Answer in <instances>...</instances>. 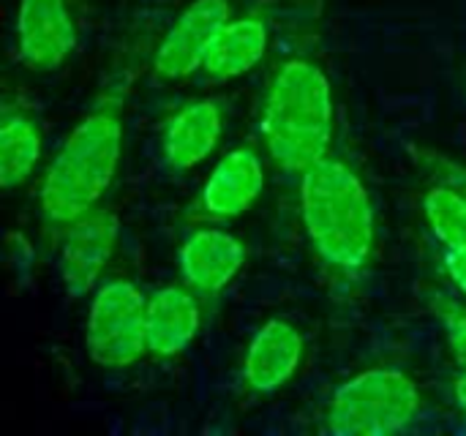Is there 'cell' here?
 <instances>
[{
  "label": "cell",
  "instance_id": "cell-12",
  "mask_svg": "<svg viewBox=\"0 0 466 436\" xmlns=\"http://www.w3.org/2000/svg\"><path fill=\"white\" fill-rule=\"evenodd\" d=\"M273 19L276 14L268 0L246 8L243 14H235L216 38L202 74L210 82H232L262 66L273 44Z\"/></svg>",
  "mask_w": 466,
  "mask_h": 436
},
{
  "label": "cell",
  "instance_id": "cell-8",
  "mask_svg": "<svg viewBox=\"0 0 466 436\" xmlns=\"http://www.w3.org/2000/svg\"><path fill=\"white\" fill-rule=\"evenodd\" d=\"M265 183L268 175L259 150L254 145L232 147L218 158V164L202 183L199 197L188 208V221L216 224L243 216L259 202Z\"/></svg>",
  "mask_w": 466,
  "mask_h": 436
},
{
  "label": "cell",
  "instance_id": "cell-11",
  "mask_svg": "<svg viewBox=\"0 0 466 436\" xmlns=\"http://www.w3.org/2000/svg\"><path fill=\"white\" fill-rule=\"evenodd\" d=\"M248 259L246 243L213 224L197 227L177 251L183 284L202 300H216L243 270Z\"/></svg>",
  "mask_w": 466,
  "mask_h": 436
},
{
  "label": "cell",
  "instance_id": "cell-3",
  "mask_svg": "<svg viewBox=\"0 0 466 436\" xmlns=\"http://www.w3.org/2000/svg\"><path fill=\"white\" fill-rule=\"evenodd\" d=\"M257 131L273 167L295 180L311 164L333 153V82L322 57L306 38L292 41L273 60L262 90Z\"/></svg>",
  "mask_w": 466,
  "mask_h": 436
},
{
  "label": "cell",
  "instance_id": "cell-15",
  "mask_svg": "<svg viewBox=\"0 0 466 436\" xmlns=\"http://www.w3.org/2000/svg\"><path fill=\"white\" fill-rule=\"evenodd\" d=\"M202 298L186 284H167L147 295V355L172 360L183 355L202 328Z\"/></svg>",
  "mask_w": 466,
  "mask_h": 436
},
{
  "label": "cell",
  "instance_id": "cell-6",
  "mask_svg": "<svg viewBox=\"0 0 466 436\" xmlns=\"http://www.w3.org/2000/svg\"><path fill=\"white\" fill-rule=\"evenodd\" d=\"M232 16L235 0H191L153 44V76L158 82H180L202 71L216 38Z\"/></svg>",
  "mask_w": 466,
  "mask_h": 436
},
{
  "label": "cell",
  "instance_id": "cell-16",
  "mask_svg": "<svg viewBox=\"0 0 466 436\" xmlns=\"http://www.w3.org/2000/svg\"><path fill=\"white\" fill-rule=\"evenodd\" d=\"M420 213L431 238L445 251L466 254V197L442 183H426L420 191Z\"/></svg>",
  "mask_w": 466,
  "mask_h": 436
},
{
  "label": "cell",
  "instance_id": "cell-13",
  "mask_svg": "<svg viewBox=\"0 0 466 436\" xmlns=\"http://www.w3.org/2000/svg\"><path fill=\"white\" fill-rule=\"evenodd\" d=\"M227 126L221 98H197L177 106L161 128V156L172 172H188L208 161Z\"/></svg>",
  "mask_w": 466,
  "mask_h": 436
},
{
  "label": "cell",
  "instance_id": "cell-7",
  "mask_svg": "<svg viewBox=\"0 0 466 436\" xmlns=\"http://www.w3.org/2000/svg\"><path fill=\"white\" fill-rule=\"evenodd\" d=\"M120 240V218L98 205L71 221L57 240V273L71 298H85L101 284Z\"/></svg>",
  "mask_w": 466,
  "mask_h": 436
},
{
  "label": "cell",
  "instance_id": "cell-17",
  "mask_svg": "<svg viewBox=\"0 0 466 436\" xmlns=\"http://www.w3.org/2000/svg\"><path fill=\"white\" fill-rule=\"evenodd\" d=\"M423 303L434 314V319L440 322L453 360L461 369H466V298L464 295L456 298V295L437 289V287H426Z\"/></svg>",
  "mask_w": 466,
  "mask_h": 436
},
{
  "label": "cell",
  "instance_id": "cell-4",
  "mask_svg": "<svg viewBox=\"0 0 466 436\" xmlns=\"http://www.w3.org/2000/svg\"><path fill=\"white\" fill-rule=\"evenodd\" d=\"M423 415L420 382L399 366H371L344 380L322 410V431L333 436H390Z\"/></svg>",
  "mask_w": 466,
  "mask_h": 436
},
{
  "label": "cell",
  "instance_id": "cell-5",
  "mask_svg": "<svg viewBox=\"0 0 466 436\" xmlns=\"http://www.w3.org/2000/svg\"><path fill=\"white\" fill-rule=\"evenodd\" d=\"M85 350L101 369L120 371L147 355V298L131 279L101 281L93 292Z\"/></svg>",
  "mask_w": 466,
  "mask_h": 436
},
{
  "label": "cell",
  "instance_id": "cell-9",
  "mask_svg": "<svg viewBox=\"0 0 466 436\" xmlns=\"http://www.w3.org/2000/svg\"><path fill=\"white\" fill-rule=\"evenodd\" d=\"M306 336L284 317H273L251 336L240 363V390L248 399H268L284 390L300 371Z\"/></svg>",
  "mask_w": 466,
  "mask_h": 436
},
{
  "label": "cell",
  "instance_id": "cell-14",
  "mask_svg": "<svg viewBox=\"0 0 466 436\" xmlns=\"http://www.w3.org/2000/svg\"><path fill=\"white\" fill-rule=\"evenodd\" d=\"M44 153V128L35 104L19 93L5 90L0 101V186L14 191L25 186Z\"/></svg>",
  "mask_w": 466,
  "mask_h": 436
},
{
  "label": "cell",
  "instance_id": "cell-20",
  "mask_svg": "<svg viewBox=\"0 0 466 436\" xmlns=\"http://www.w3.org/2000/svg\"><path fill=\"white\" fill-rule=\"evenodd\" d=\"M8 257L14 265H22V270L33 265V246L22 232H8Z\"/></svg>",
  "mask_w": 466,
  "mask_h": 436
},
{
  "label": "cell",
  "instance_id": "cell-1",
  "mask_svg": "<svg viewBox=\"0 0 466 436\" xmlns=\"http://www.w3.org/2000/svg\"><path fill=\"white\" fill-rule=\"evenodd\" d=\"M153 46L147 35H131L115 52L90 106L74 123L68 137L52 156L35 194L41 238L46 248H57L71 221L98 208L112 188L126 142V115L134 87L150 66Z\"/></svg>",
  "mask_w": 466,
  "mask_h": 436
},
{
  "label": "cell",
  "instance_id": "cell-18",
  "mask_svg": "<svg viewBox=\"0 0 466 436\" xmlns=\"http://www.w3.org/2000/svg\"><path fill=\"white\" fill-rule=\"evenodd\" d=\"M410 158H412V164L423 172L426 180L451 186V188H456L461 197H466L464 161H456V158H451L448 153H442V150H437V147H429V145H420V142H412V145H410Z\"/></svg>",
  "mask_w": 466,
  "mask_h": 436
},
{
  "label": "cell",
  "instance_id": "cell-10",
  "mask_svg": "<svg viewBox=\"0 0 466 436\" xmlns=\"http://www.w3.org/2000/svg\"><path fill=\"white\" fill-rule=\"evenodd\" d=\"M14 33L16 55L30 71H57L79 41L68 0H19Z\"/></svg>",
  "mask_w": 466,
  "mask_h": 436
},
{
  "label": "cell",
  "instance_id": "cell-21",
  "mask_svg": "<svg viewBox=\"0 0 466 436\" xmlns=\"http://www.w3.org/2000/svg\"><path fill=\"white\" fill-rule=\"evenodd\" d=\"M451 396H453L459 412L466 418V369H461V371L453 377V382H451Z\"/></svg>",
  "mask_w": 466,
  "mask_h": 436
},
{
  "label": "cell",
  "instance_id": "cell-2",
  "mask_svg": "<svg viewBox=\"0 0 466 436\" xmlns=\"http://www.w3.org/2000/svg\"><path fill=\"white\" fill-rule=\"evenodd\" d=\"M298 218L314 268L339 314H350L377 259V210L366 180L339 153L298 177Z\"/></svg>",
  "mask_w": 466,
  "mask_h": 436
},
{
  "label": "cell",
  "instance_id": "cell-19",
  "mask_svg": "<svg viewBox=\"0 0 466 436\" xmlns=\"http://www.w3.org/2000/svg\"><path fill=\"white\" fill-rule=\"evenodd\" d=\"M440 268L445 273V279L459 289V295L466 298V254H459V251H445L440 254Z\"/></svg>",
  "mask_w": 466,
  "mask_h": 436
}]
</instances>
